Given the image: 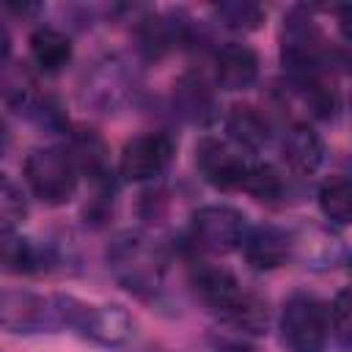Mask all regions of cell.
<instances>
[{"mask_svg":"<svg viewBox=\"0 0 352 352\" xmlns=\"http://www.w3.org/2000/svg\"><path fill=\"white\" fill-rule=\"evenodd\" d=\"M107 267L113 278L129 289L132 294L148 297L162 286L165 278V256L157 242H151L140 231H121L107 245Z\"/></svg>","mask_w":352,"mask_h":352,"instance_id":"6da1fadb","label":"cell"},{"mask_svg":"<svg viewBox=\"0 0 352 352\" xmlns=\"http://www.w3.org/2000/svg\"><path fill=\"white\" fill-rule=\"evenodd\" d=\"M58 327H69L99 346H121L132 338L135 322L121 305H91L69 294H55Z\"/></svg>","mask_w":352,"mask_h":352,"instance_id":"7a4b0ae2","label":"cell"},{"mask_svg":"<svg viewBox=\"0 0 352 352\" xmlns=\"http://www.w3.org/2000/svg\"><path fill=\"white\" fill-rule=\"evenodd\" d=\"M280 63L294 77V82H311L324 77V69H327L324 36L305 8H292L283 16Z\"/></svg>","mask_w":352,"mask_h":352,"instance_id":"3957f363","label":"cell"},{"mask_svg":"<svg viewBox=\"0 0 352 352\" xmlns=\"http://www.w3.org/2000/svg\"><path fill=\"white\" fill-rule=\"evenodd\" d=\"M330 338L327 305L308 294L294 292L280 311V341L289 352H324Z\"/></svg>","mask_w":352,"mask_h":352,"instance_id":"277c9868","label":"cell"},{"mask_svg":"<svg viewBox=\"0 0 352 352\" xmlns=\"http://www.w3.org/2000/svg\"><path fill=\"white\" fill-rule=\"evenodd\" d=\"M77 168L63 148H33L25 160V182L47 206H63L74 198Z\"/></svg>","mask_w":352,"mask_h":352,"instance_id":"5b68a950","label":"cell"},{"mask_svg":"<svg viewBox=\"0 0 352 352\" xmlns=\"http://www.w3.org/2000/svg\"><path fill=\"white\" fill-rule=\"evenodd\" d=\"M248 231L245 214L226 204H209L192 212L190 217V239L204 253L226 256L242 245V236Z\"/></svg>","mask_w":352,"mask_h":352,"instance_id":"8992f818","label":"cell"},{"mask_svg":"<svg viewBox=\"0 0 352 352\" xmlns=\"http://www.w3.org/2000/svg\"><path fill=\"white\" fill-rule=\"evenodd\" d=\"M0 327L25 336L58 330L55 294L41 297L28 289H0Z\"/></svg>","mask_w":352,"mask_h":352,"instance_id":"52a82bcc","label":"cell"},{"mask_svg":"<svg viewBox=\"0 0 352 352\" xmlns=\"http://www.w3.org/2000/svg\"><path fill=\"white\" fill-rule=\"evenodd\" d=\"M195 165L201 176L217 187V190H242L245 173H248V160L242 151L220 138H204L195 146Z\"/></svg>","mask_w":352,"mask_h":352,"instance_id":"ba28073f","label":"cell"},{"mask_svg":"<svg viewBox=\"0 0 352 352\" xmlns=\"http://www.w3.org/2000/svg\"><path fill=\"white\" fill-rule=\"evenodd\" d=\"M170 157H173V140L168 135L162 132L138 135L124 146L118 170L126 182H148L168 168Z\"/></svg>","mask_w":352,"mask_h":352,"instance_id":"9c48e42d","label":"cell"},{"mask_svg":"<svg viewBox=\"0 0 352 352\" xmlns=\"http://www.w3.org/2000/svg\"><path fill=\"white\" fill-rule=\"evenodd\" d=\"M242 253L245 261L253 270H275L280 264H286V258H292L294 253V236L278 226H256L248 228L242 236Z\"/></svg>","mask_w":352,"mask_h":352,"instance_id":"30bf717a","label":"cell"},{"mask_svg":"<svg viewBox=\"0 0 352 352\" xmlns=\"http://www.w3.org/2000/svg\"><path fill=\"white\" fill-rule=\"evenodd\" d=\"M173 110L198 126H206L217 118V99L204 74L187 72L173 82Z\"/></svg>","mask_w":352,"mask_h":352,"instance_id":"8fae6325","label":"cell"},{"mask_svg":"<svg viewBox=\"0 0 352 352\" xmlns=\"http://www.w3.org/2000/svg\"><path fill=\"white\" fill-rule=\"evenodd\" d=\"M190 283H192L198 300H201L206 308H212L214 314H220V316H223V314L236 302V297L242 294L239 280H236L226 267L206 264V261H201V264L192 267Z\"/></svg>","mask_w":352,"mask_h":352,"instance_id":"7c38bea8","label":"cell"},{"mask_svg":"<svg viewBox=\"0 0 352 352\" xmlns=\"http://www.w3.org/2000/svg\"><path fill=\"white\" fill-rule=\"evenodd\" d=\"M214 77L223 91H248L258 80V55L253 47L228 41L217 50Z\"/></svg>","mask_w":352,"mask_h":352,"instance_id":"4fadbf2b","label":"cell"},{"mask_svg":"<svg viewBox=\"0 0 352 352\" xmlns=\"http://www.w3.org/2000/svg\"><path fill=\"white\" fill-rule=\"evenodd\" d=\"M69 160L74 162L77 173H85L96 187H110V160L107 146L99 138L96 129H77L69 138V146L63 148Z\"/></svg>","mask_w":352,"mask_h":352,"instance_id":"5bb4252c","label":"cell"},{"mask_svg":"<svg viewBox=\"0 0 352 352\" xmlns=\"http://www.w3.org/2000/svg\"><path fill=\"white\" fill-rule=\"evenodd\" d=\"M55 261L47 245H38L14 231H0V270L6 272H41Z\"/></svg>","mask_w":352,"mask_h":352,"instance_id":"9a60e30c","label":"cell"},{"mask_svg":"<svg viewBox=\"0 0 352 352\" xmlns=\"http://www.w3.org/2000/svg\"><path fill=\"white\" fill-rule=\"evenodd\" d=\"M283 160L300 176L316 173L322 168V162H324V140H322V135L311 124L289 126V132L283 138Z\"/></svg>","mask_w":352,"mask_h":352,"instance_id":"2e32d148","label":"cell"},{"mask_svg":"<svg viewBox=\"0 0 352 352\" xmlns=\"http://www.w3.org/2000/svg\"><path fill=\"white\" fill-rule=\"evenodd\" d=\"M226 132L228 143H234L239 151H258L270 143V124L253 104H234L226 113Z\"/></svg>","mask_w":352,"mask_h":352,"instance_id":"e0dca14e","label":"cell"},{"mask_svg":"<svg viewBox=\"0 0 352 352\" xmlns=\"http://www.w3.org/2000/svg\"><path fill=\"white\" fill-rule=\"evenodd\" d=\"M30 58L41 72H60L72 60V41L58 28L41 25L30 33Z\"/></svg>","mask_w":352,"mask_h":352,"instance_id":"ac0fdd59","label":"cell"},{"mask_svg":"<svg viewBox=\"0 0 352 352\" xmlns=\"http://www.w3.org/2000/svg\"><path fill=\"white\" fill-rule=\"evenodd\" d=\"M223 319L236 327L239 333H248V336H264L267 327H270V308H267V300H261L258 294H250V292H242L236 297V302L223 314Z\"/></svg>","mask_w":352,"mask_h":352,"instance_id":"d6986e66","label":"cell"},{"mask_svg":"<svg viewBox=\"0 0 352 352\" xmlns=\"http://www.w3.org/2000/svg\"><path fill=\"white\" fill-rule=\"evenodd\" d=\"M319 209L336 226H346L349 223V217H352V184H349L346 176L336 173L327 182H322V187H319Z\"/></svg>","mask_w":352,"mask_h":352,"instance_id":"ffe728a7","label":"cell"},{"mask_svg":"<svg viewBox=\"0 0 352 352\" xmlns=\"http://www.w3.org/2000/svg\"><path fill=\"white\" fill-rule=\"evenodd\" d=\"M212 11H214V16L223 28L236 30V33L256 30L267 16V11L258 3H250V0H226V3H217Z\"/></svg>","mask_w":352,"mask_h":352,"instance_id":"44dd1931","label":"cell"},{"mask_svg":"<svg viewBox=\"0 0 352 352\" xmlns=\"http://www.w3.org/2000/svg\"><path fill=\"white\" fill-rule=\"evenodd\" d=\"M242 190L250 192L258 201H275L283 195V176L275 165L270 162H258V165H248Z\"/></svg>","mask_w":352,"mask_h":352,"instance_id":"7402d4cb","label":"cell"},{"mask_svg":"<svg viewBox=\"0 0 352 352\" xmlns=\"http://www.w3.org/2000/svg\"><path fill=\"white\" fill-rule=\"evenodd\" d=\"M28 217V201L25 192L0 173V231H14Z\"/></svg>","mask_w":352,"mask_h":352,"instance_id":"603a6c76","label":"cell"},{"mask_svg":"<svg viewBox=\"0 0 352 352\" xmlns=\"http://www.w3.org/2000/svg\"><path fill=\"white\" fill-rule=\"evenodd\" d=\"M327 322H330V336L346 349L352 341V305H349V289H341L333 302L327 305Z\"/></svg>","mask_w":352,"mask_h":352,"instance_id":"cb8c5ba5","label":"cell"},{"mask_svg":"<svg viewBox=\"0 0 352 352\" xmlns=\"http://www.w3.org/2000/svg\"><path fill=\"white\" fill-rule=\"evenodd\" d=\"M212 349H214V352H256L253 346H248V344L239 341V338H214V341H212Z\"/></svg>","mask_w":352,"mask_h":352,"instance_id":"d4e9b609","label":"cell"},{"mask_svg":"<svg viewBox=\"0 0 352 352\" xmlns=\"http://www.w3.org/2000/svg\"><path fill=\"white\" fill-rule=\"evenodd\" d=\"M11 55V33L6 25H0V63Z\"/></svg>","mask_w":352,"mask_h":352,"instance_id":"484cf974","label":"cell"},{"mask_svg":"<svg viewBox=\"0 0 352 352\" xmlns=\"http://www.w3.org/2000/svg\"><path fill=\"white\" fill-rule=\"evenodd\" d=\"M8 146H11V132H8V126H6V121L0 118V160L6 157V151H8Z\"/></svg>","mask_w":352,"mask_h":352,"instance_id":"4316f807","label":"cell"}]
</instances>
